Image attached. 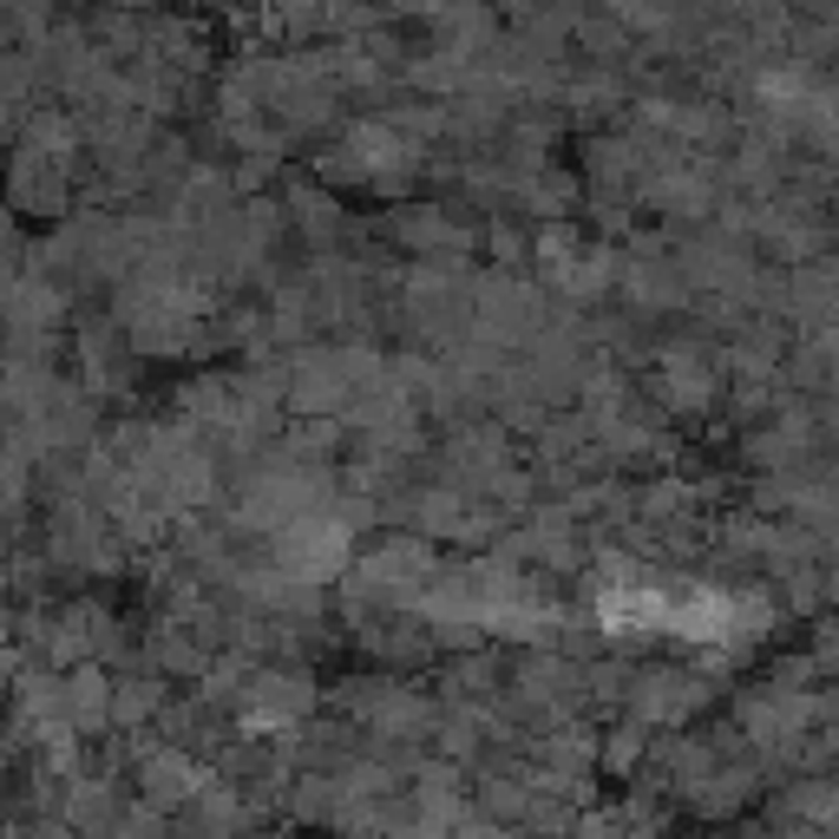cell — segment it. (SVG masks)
I'll return each instance as SVG.
<instances>
[{
	"label": "cell",
	"mask_w": 839,
	"mask_h": 839,
	"mask_svg": "<svg viewBox=\"0 0 839 839\" xmlns=\"http://www.w3.org/2000/svg\"><path fill=\"white\" fill-rule=\"evenodd\" d=\"M296 230H302V237H335L341 230L335 197H322V190H296Z\"/></svg>",
	"instance_id": "7a4b0ae2"
},
{
	"label": "cell",
	"mask_w": 839,
	"mask_h": 839,
	"mask_svg": "<svg viewBox=\"0 0 839 839\" xmlns=\"http://www.w3.org/2000/svg\"><path fill=\"white\" fill-rule=\"evenodd\" d=\"M197 787H204V774L177 755V748L158 742V748L138 755V794H145V800H158V807H190Z\"/></svg>",
	"instance_id": "6da1fadb"
},
{
	"label": "cell",
	"mask_w": 839,
	"mask_h": 839,
	"mask_svg": "<svg viewBox=\"0 0 839 839\" xmlns=\"http://www.w3.org/2000/svg\"><path fill=\"white\" fill-rule=\"evenodd\" d=\"M210 7H224V0H210Z\"/></svg>",
	"instance_id": "277c9868"
},
{
	"label": "cell",
	"mask_w": 839,
	"mask_h": 839,
	"mask_svg": "<svg viewBox=\"0 0 839 839\" xmlns=\"http://www.w3.org/2000/svg\"><path fill=\"white\" fill-rule=\"evenodd\" d=\"M603 760H610V767H636V760H643V728H617V735L603 742Z\"/></svg>",
	"instance_id": "3957f363"
}]
</instances>
